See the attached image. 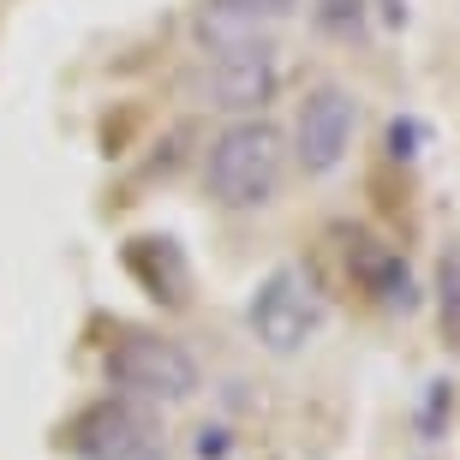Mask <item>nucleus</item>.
<instances>
[{
  "instance_id": "f257e3e1",
  "label": "nucleus",
  "mask_w": 460,
  "mask_h": 460,
  "mask_svg": "<svg viewBox=\"0 0 460 460\" xmlns=\"http://www.w3.org/2000/svg\"><path fill=\"white\" fill-rule=\"evenodd\" d=\"M281 173H288V144H281V132H275L263 114L234 119L204 155V186H209V198L227 204V209L270 204L275 186H281Z\"/></svg>"
},
{
  "instance_id": "f03ea898",
  "label": "nucleus",
  "mask_w": 460,
  "mask_h": 460,
  "mask_svg": "<svg viewBox=\"0 0 460 460\" xmlns=\"http://www.w3.org/2000/svg\"><path fill=\"white\" fill-rule=\"evenodd\" d=\"M102 371L126 401H168V407H180V401H191L204 389L198 358L180 341H168V335H119L108 347Z\"/></svg>"
},
{
  "instance_id": "7ed1b4c3",
  "label": "nucleus",
  "mask_w": 460,
  "mask_h": 460,
  "mask_svg": "<svg viewBox=\"0 0 460 460\" xmlns=\"http://www.w3.org/2000/svg\"><path fill=\"white\" fill-rule=\"evenodd\" d=\"M323 317H329V305H323V293H317V281H311L305 270H293V263L263 275L257 293H252V305H245L252 335L270 347L275 358H293L317 329H323Z\"/></svg>"
},
{
  "instance_id": "20e7f679",
  "label": "nucleus",
  "mask_w": 460,
  "mask_h": 460,
  "mask_svg": "<svg viewBox=\"0 0 460 460\" xmlns=\"http://www.w3.org/2000/svg\"><path fill=\"white\" fill-rule=\"evenodd\" d=\"M60 443L72 448L78 460H162V430L137 401L126 394H108L96 407H84L66 425Z\"/></svg>"
},
{
  "instance_id": "39448f33",
  "label": "nucleus",
  "mask_w": 460,
  "mask_h": 460,
  "mask_svg": "<svg viewBox=\"0 0 460 460\" xmlns=\"http://www.w3.org/2000/svg\"><path fill=\"white\" fill-rule=\"evenodd\" d=\"M353 126H358V102L347 84H317L305 90L299 119H293V144H299V168L305 173H335L353 150Z\"/></svg>"
},
{
  "instance_id": "423d86ee",
  "label": "nucleus",
  "mask_w": 460,
  "mask_h": 460,
  "mask_svg": "<svg viewBox=\"0 0 460 460\" xmlns=\"http://www.w3.org/2000/svg\"><path fill=\"white\" fill-rule=\"evenodd\" d=\"M209 108H227V114H263V102H275L281 90V60H275L270 42H252V49H222L198 78Z\"/></svg>"
},
{
  "instance_id": "0eeeda50",
  "label": "nucleus",
  "mask_w": 460,
  "mask_h": 460,
  "mask_svg": "<svg viewBox=\"0 0 460 460\" xmlns=\"http://www.w3.org/2000/svg\"><path fill=\"white\" fill-rule=\"evenodd\" d=\"M299 0H204L191 31L209 54L222 49H252V42H270V31H281L293 18Z\"/></svg>"
},
{
  "instance_id": "6e6552de",
  "label": "nucleus",
  "mask_w": 460,
  "mask_h": 460,
  "mask_svg": "<svg viewBox=\"0 0 460 460\" xmlns=\"http://www.w3.org/2000/svg\"><path fill=\"white\" fill-rule=\"evenodd\" d=\"M347 263H353V275L365 281V293H371L383 311H412L419 305V288H412V270H407L401 252H389V245H376V239L358 234Z\"/></svg>"
},
{
  "instance_id": "1a4fd4ad",
  "label": "nucleus",
  "mask_w": 460,
  "mask_h": 460,
  "mask_svg": "<svg viewBox=\"0 0 460 460\" xmlns=\"http://www.w3.org/2000/svg\"><path fill=\"white\" fill-rule=\"evenodd\" d=\"M126 270L150 288V299H162V305H186V293H191V270H186V257H180V245L173 239H132L126 245Z\"/></svg>"
},
{
  "instance_id": "9d476101",
  "label": "nucleus",
  "mask_w": 460,
  "mask_h": 460,
  "mask_svg": "<svg viewBox=\"0 0 460 460\" xmlns=\"http://www.w3.org/2000/svg\"><path fill=\"white\" fill-rule=\"evenodd\" d=\"M317 24L341 42H358L365 36V0H317Z\"/></svg>"
},
{
  "instance_id": "9b49d317",
  "label": "nucleus",
  "mask_w": 460,
  "mask_h": 460,
  "mask_svg": "<svg viewBox=\"0 0 460 460\" xmlns=\"http://www.w3.org/2000/svg\"><path fill=\"white\" fill-rule=\"evenodd\" d=\"M448 401H455V394H448V383H430V389H425V412H419V430H425V443H437V437H443V412H448Z\"/></svg>"
},
{
  "instance_id": "f8f14e48",
  "label": "nucleus",
  "mask_w": 460,
  "mask_h": 460,
  "mask_svg": "<svg viewBox=\"0 0 460 460\" xmlns=\"http://www.w3.org/2000/svg\"><path fill=\"white\" fill-rule=\"evenodd\" d=\"M443 293H448L443 299V323H448V335H460V263L455 257L443 263Z\"/></svg>"
},
{
  "instance_id": "ddd939ff",
  "label": "nucleus",
  "mask_w": 460,
  "mask_h": 460,
  "mask_svg": "<svg viewBox=\"0 0 460 460\" xmlns=\"http://www.w3.org/2000/svg\"><path fill=\"white\" fill-rule=\"evenodd\" d=\"M198 455H204V460H222L227 455V430L222 425H204V430H198Z\"/></svg>"
},
{
  "instance_id": "4468645a",
  "label": "nucleus",
  "mask_w": 460,
  "mask_h": 460,
  "mask_svg": "<svg viewBox=\"0 0 460 460\" xmlns=\"http://www.w3.org/2000/svg\"><path fill=\"white\" fill-rule=\"evenodd\" d=\"M412 137H419V126H412V119H394V126H389V150L401 155V162L412 155Z\"/></svg>"
},
{
  "instance_id": "2eb2a0df",
  "label": "nucleus",
  "mask_w": 460,
  "mask_h": 460,
  "mask_svg": "<svg viewBox=\"0 0 460 460\" xmlns=\"http://www.w3.org/2000/svg\"><path fill=\"white\" fill-rule=\"evenodd\" d=\"M383 18H389V24H401V18H407V6H401V0H383Z\"/></svg>"
}]
</instances>
